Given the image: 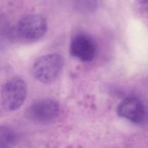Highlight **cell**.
<instances>
[{
  "instance_id": "6da1fadb",
  "label": "cell",
  "mask_w": 148,
  "mask_h": 148,
  "mask_svg": "<svg viewBox=\"0 0 148 148\" xmlns=\"http://www.w3.org/2000/svg\"><path fill=\"white\" fill-rule=\"evenodd\" d=\"M64 66V60L61 54H45L37 58L34 62L32 67V74L40 82L51 83L59 77Z\"/></svg>"
},
{
  "instance_id": "7a4b0ae2",
  "label": "cell",
  "mask_w": 148,
  "mask_h": 148,
  "mask_svg": "<svg viewBox=\"0 0 148 148\" xmlns=\"http://www.w3.org/2000/svg\"><path fill=\"white\" fill-rule=\"evenodd\" d=\"M27 97V86L20 77H14L5 83L1 91V104L4 110L14 111L24 103Z\"/></svg>"
},
{
  "instance_id": "3957f363",
  "label": "cell",
  "mask_w": 148,
  "mask_h": 148,
  "mask_svg": "<svg viewBox=\"0 0 148 148\" xmlns=\"http://www.w3.org/2000/svg\"><path fill=\"white\" fill-rule=\"evenodd\" d=\"M47 28V24L44 17L38 14H30L19 20L16 25V32L24 40L35 41L45 34Z\"/></svg>"
},
{
  "instance_id": "277c9868",
  "label": "cell",
  "mask_w": 148,
  "mask_h": 148,
  "mask_svg": "<svg viewBox=\"0 0 148 148\" xmlns=\"http://www.w3.org/2000/svg\"><path fill=\"white\" fill-rule=\"evenodd\" d=\"M60 107L58 103L50 98L39 99L32 103L28 108V117L39 123H50L57 119Z\"/></svg>"
},
{
  "instance_id": "5b68a950",
  "label": "cell",
  "mask_w": 148,
  "mask_h": 148,
  "mask_svg": "<svg viewBox=\"0 0 148 148\" xmlns=\"http://www.w3.org/2000/svg\"><path fill=\"white\" fill-rule=\"evenodd\" d=\"M69 51L73 57L82 62H87L95 58L97 46L90 36L84 34H79L71 40Z\"/></svg>"
},
{
  "instance_id": "8992f818",
  "label": "cell",
  "mask_w": 148,
  "mask_h": 148,
  "mask_svg": "<svg viewBox=\"0 0 148 148\" xmlns=\"http://www.w3.org/2000/svg\"><path fill=\"white\" fill-rule=\"evenodd\" d=\"M118 115L134 123H143L146 117L145 106L141 100L134 97L124 99L118 105Z\"/></svg>"
},
{
  "instance_id": "52a82bcc",
  "label": "cell",
  "mask_w": 148,
  "mask_h": 148,
  "mask_svg": "<svg viewBox=\"0 0 148 148\" xmlns=\"http://www.w3.org/2000/svg\"><path fill=\"white\" fill-rule=\"evenodd\" d=\"M17 141L16 132L8 126H1L0 148L9 147L14 145Z\"/></svg>"
},
{
  "instance_id": "ba28073f",
  "label": "cell",
  "mask_w": 148,
  "mask_h": 148,
  "mask_svg": "<svg viewBox=\"0 0 148 148\" xmlns=\"http://www.w3.org/2000/svg\"><path fill=\"white\" fill-rule=\"evenodd\" d=\"M98 5L97 1H76L75 2V6L77 9L82 12H88L95 9Z\"/></svg>"
}]
</instances>
